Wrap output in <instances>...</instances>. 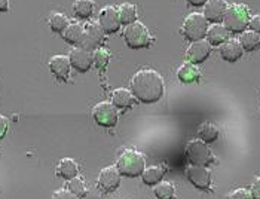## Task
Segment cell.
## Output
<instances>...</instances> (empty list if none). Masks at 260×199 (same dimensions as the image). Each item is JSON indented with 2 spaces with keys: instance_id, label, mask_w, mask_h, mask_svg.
<instances>
[{
  "instance_id": "6da1fadb",
  "label": "cell",
  "mask_w": 260,
  "mask_h": 199,
  "mask_svg": "<svg viewBox=\"0 0 260 199\" xmlns=\"http://www.w3.org/2000/svg\"><path fill=\"white\" fill-rule=\"evenodd\" d=\"M164 79L155 70H140L131 80V94L144 104L158 103L164 95Z\"/></svg>"
},
{
  "instance_id": "7a4b0ae2",
  "label": "cell",
  "mask_w": 260,
  "mask_h": 199,
  "mask_svg": "<svg viewBox=\"0 0 260 199\" xmlns=\"http://www.w3.org/2000/svg\"><path fill=\"white\" fill-rule=\"evenodd\" d=\"M116 168H118L120 176H123L126 179H136L143 174V171L146 168V160L141 153L131 150V149H126L119 155L118 162H116Z\"/></svg>"
},
{
  "instance_id": "3957f363",
  "label": "cell",
  "mask_w": 260,
  "mask_h": 199,
  "mask_svg": "<svg viewBox=\"0 0 260 199\" xmlns=\"http://www.w3.org/2000/svg\"><path fill=\"white\" fill-rule=\"evenodd\" d=\"M248 22H250L248 8L241 3H235L229 6L223 18V25L228 28L229 33H234V35L245 31V28L248 27Z\"/></svg>"
},
{
  "instance_id": "277c9868",
  "label": "cell",
  "mask_w": 260,
  "mask_h": 199,
  "mask_svg": "<svg viewBox=\"0 0 260 199\" xmlns=\"http://www.w3.org/2000/svg\"><path fill=\"white\" fill-rule=\"evenodd\" d=\"M123 40H125L126 46L131 49H143L150 45L152 38L144 24H141L140 21H134L133 24L125 25Z\"/></svg>"
},
{
  "instance_id": "5b68a950",
  "label": "cell",
  "mask_w": 260,
  "mask_h": 199,
  "mask_svg": "<svg viewBox=\"0 0 260 199\" xmlns=\"http://www.w3.org/2000/svg\"><path fill=\"white\" fill-rule=\"evenodd\" d=\"M186 156L192 165L208 167L214 162V155L211 149L202 140H192L186 147Z\"/></svg>"
},
{
  "instance_id": "8992f818",
  "label": "cell",
  "mask_w": 260,
  "mask_h": 199,
  "mask_svg": "<svg viewBox=\"0 0 260 199\" xmlns=\"http://www.w3.org/2000/svg\"><path fill=\"white\" fill-rule=\"evenodd\" d=\"M207 30H208V21L205 20V17L202 14H190L184 22H183V36L190 42H195V40H201L205 38L207 35Z\"/></svg>"
},
{
  "instance_id": "52a82bcc",
  "label": "cell",
  "mask_w": 260,
  "mask_h": 199,
  "mask_svg": "<svg viewBox=\"0 0 260 199\" xmlns=\"http://www.w3.org/2000/svg\"><path fill=\"white\" fill-rule=\"evenodd\" d=\"M94 120L104 128H113L118 123V109L113 106V103L103 101L99 103L92 110Z\"/></svg>"
},
{
  "instance_id": "ba28073f",
  "label": "cell",
  "mask_w": 260,
  "mask_h": 199,
  "mask_svg": "<svg viewBox=\"0 0 260 199\" xmlns=\"http://www.w3.org/2000/svg\"><path fill=\"white\" fill-rule=\"evenodd\" d=\"M104 35L106 33L103 31L99 22H88V24H85V33H83V38H82L78 46H82L86 51L94 52L95 49L101 48Z\"/></svg>"
},
{
  "instance_id": "9c48e42d",
  "label": "cell",
  "mask_w": 260,
  "mask_h": 199,
  "mask_svg": "<svg viewBox=\"0 0 260 199\" xmlns=\"http://www.w3.org/2000/svg\"><path fill=\"white\" fill-rule=\"evenodd\" d=\"M120 177L122 176L119 174L116 167H106L99 174L97 186L101 192H106V193L115 192L120 186Z\"/></svg>"
},
{
  "instance_id": "30bf717a",
  "label": "cell",
  "mask_w": 260,
  "mask_h": 199,
  "mask_svg": "<svg viewBox=\"0 0 260 199\" xmlns=\"http://www.w3.org/2000/svg\"><path fill=\"white\" fill-rule=\"evenodd\" d=\"M187 180L200 190H208L211 186V173L202 165H190L186 170Z\"/></svg>"
},
{
  "instance_id": "8fae6325",
  "label": "cell",
  "mask_w": 260,
  "mask_h": 199,
  "mask_svg": "<svg viewBox=\"0 0 260 199\" xmlns=\"http://www.w3.org/2000/svg\"><path fill=\"white\" fill-rule=\"evenodd\" d=\"M99 24L103 28V31L106 35H115L118 33L120 28V20L119 14H118V9L113 8V6H106L103 8L100 12V17H99Z\"/></svg>"
},
{
  "instance_id": "7c38bea8",
  "label": "cell",
  "mask_w": 260,
  "mask_h": 199,
  "mask_svg": "<svg viewBox=\"0 0 260 199\" xmlns=\"http://www.w3.org/2000/svg\"><path fill=\"white\" fill-rule=\"evenodd\" d=\"M91 51H86L82 46H76L70 51L69 60H70V65L72 69H75L79 73H85L91 69V65L94 64V58H92Z\"/></svg>"
},
{
  "instance_id": "4fadbf2b",
  "label": "cell",
  "mask_w": 260,
  "mask_h": 199,
  "mask_svg": "<svg viewBox=\"0 0 260 199\" xmlns=\"http://www.w3.org/2000/svg\"><path fill=\"white\" fill-rule=\"evenodd\" d=\"M210 54H211V45L207 40H195L190 43L186 52V60L192 64H201L210 57Z\"/></svg>"
},
{
  "instance_id": "5bb4252c",
  "label": "cell",
  "mask_w": 260,
  "mask_h": 199,
  "mask_svg": "<svg viewBox=\"0 0 260 199\" xmlns=\"http://www.w3.org/2000/svg\"><path fill=\"white\" fill-rule=\"evenodd\" d=\"M228 3L226 0H208L204 5V17L205 20L211 24H219L224 18V14L228 11Z\"/></svg>"
},
{
  "instance_id": "9a60e30c",
  "label": "cell",
  "mask_w": 260,
  "mask_h": 199,
  "mask_svg": "<svg viewBox=\"0 0 260 199\" xmlns=\"http://www.w3.org/2000/svg\"><path fill=\"white\" fill-rule=\"evenodd\" d=\"M49 70L51 73L61 82H67L70 79V72H72V65L70 60L66 55H55L49 60Z\"/></svg>"
},
{
  "instance_id": "2e32d148",
  "label": "cell",
  "mask_w": 260,
  "mask_h": 199,
  "mask_svg": "<svg viewBox=\"0 0 260 199\" xmlns=\"http://www.w3.org/2000/svg\"><path fill=\"white\" fill-rule=\"evenodd\" d=\"M220 46L221 58L224 61H228V62L238 61L242 57V54H244V49L241 46L240 40L237 39H228L224 43H221Z\"/></svg>"
},
{
  "instance_id": "e0dca14e",
  "label": "cell",
  "mask_w": 260,
  "mask_h": 199,
  "mask_svg": "<svg viewBox=\"0 0 260 199\" xmlns=\"http://www.w3.org/2000/svg\"><path fill=\"white\" fill-rule=\"evenodd\" d=\"M205 38H207V42L211 46H220L221 43H224L226 40L229 39V31L220 22L219 24H213V25L208 27Z\"/></svg>"
},
{
  "instance_id": "ac0fdd59",
  "label": "cell",
  "mask_w": 260,
  "mask_h": 199,
  "mask_svg": "<svg viewBox=\"0 0 260 199\" xmlns=\"http://www.w3.org/2000/svg\"><path fill=\"white\" fill-rule=\"evenodd\" d=\"M79 174V165L78 162L72 158H64L57 165V176L62 180H72L78 177Z\"/></svg>"
},
{
  "instance_id": "d6986e66",
  "label": "cell",
  "mask_w": 260,
  "mask_h": 199,
  "mask_svg": "<svg viewBox=\"0 0 260 199\" xmlns=\"http://www.w3.org/2000/svg\"><path fill=\"white\" fill-rule=\"evenodd\" d=\"M112 103L116 109L119 110H128L133 107L134 104V95L131 94V91L125 89V88H119V89H115L113 94H112Z\"/></svg>"
},
{
  "instance_id": "ffe728a7",
  "label": "cell",
  "mask_w": 260,
  "mask_h": 199,
  "mask_svg": "<svg viewBox=\"0 0 260 199\" xmlns=\"http://www.w3.org/2000/svg\"><path fill=\"white\" fill-rule=\"evenodd\" d=\"M85 33V24L82 22H70L66 30L62 31V39L66 40L70 45H79L80 40L83 38Z\"/></svg>"
},
{
  "instance_id": "44dd1931",
  "label": "cell",
  "mask_w": 260,
  "mask_h": 199,
  "mask_svg": "<svg viewBox=\"0 0 260 199\" xmlns=\"http://www.w3.org/2000/svg\"><path fill=\"white\" fill-rule=\"evenodd\" d=\"M164 176H165V167H162V165H153V167L144 168V171L141 174V179H143L144 184L155 186L159 181H162Z\"/></svg>"
},
{
  "instance_id": "7402d4cb",
  "label": "cell",
  "mask_w": 260,
  "mask_h": 199,
  "mask_svg": "<svg viewBox=\"0 0 260 199\" xmlns=\"http://www.w3.org/2000/svg\"><path fill=\"white\" fill-rule=\"evenodd\" d=\"M177 76L183 83H193V82H198L201 79V72L198 70V67H195V64L184 62L179 69Z\"/></svg>"
},
{
  "instance_id": "603a6c76",
  "label": "cell",
  "mask_w": 260,
  "mask_h": 199,
  "mask_svg": "<svg viewBox=\"0 0 260 199\" xmlns=\"http://www.w3.org/2000/svg\"><path fill=\"white\" fill-rule=\"evenodd\" d=\"M240 43L244 51L253 52L260 48V35L250 30V31H242L240 36Z\"/></svg>"
},
{
  "instance_id": "cb8c5ba5",
  "label": "cell",
  "mask_w": 260,
  "mask_h": 199,
  "mask_svg": "<svg viewBox=\"0 0 260 199\" xmlns=\"http://www.w3.org/2000/svg\"><path fill=\"white\" fill-rule=\"evenodd\" d=\"M73 14L79 20H88L94 14V2L92 0H75Z\"/></svg>"
},
{
  "instance_id": "d4e9b609",
  "label": "cell",
  "mask_w": 260,
  "mask_h": 199,
  "mask_svg": "<svg viewBox=\"0 0 260 199\" xmlns=\"http://www.w3.org/2000/svg\"><path fill=\"white\" fill-rule=\"evenodd\" d=\"M118 14H119L120 24L123 25L133 24L134 21H137V6L133 3H122L118 8Z\"/></svg>"
},
{
  "instance_id": "484cf974",
  "label": "cell",
  "mask_w": 260,
  "mask_h": 199,
  "mask_svg": "<svg viewBox=\"0 0 260 199\" xmlns=\"http://www.w3.org/2000/svg\"><path fill=\"white\" fill-rule=\"evenodd\" d=\"M198 136H200V140H202L204 143H213L219 139V128L214 123L205 122L200 126Z\"/></svg>"
},
{
  "instance_id": "4316f807",
  "label": "cell",
  "mask_w": 260,
  "mask_h": 199,
  "mask_svg": "<svg viewBox=\"0 0 260 199\" xmlns=\"http://www.w3.org/2000/svg\"><path fill=\"white\" fill-rule=\"evenodd\" d=\"M48 24H49V28L54 31V33H62L66 30V27L70 24L67 17L61 12H52L48 18Z\"/></svg>"
},
{
  "instance_id": "83f0119b",
  "label": "cell",
  "mask_w": 260,
  "mask_h": 199,
  "mask_svg": "<svg viewBox=\"0 0 260 199\" xmlns=\"http://www.w3.org/2000/svg\"><path fill=\"white\" fill-rule=\"evenodd\" d=\"M153 193L158 199H173L176 189L170 181H159L158 184H155Z\"/></svg>"
},
{
  "instance_id": "f1b7e54d",
  "label": "cell",
  "mask_w": 260,
  "mask_h": 199,
  "mask_svg": "<svg viewBox=\"0 0 260 199\" xmlns=\"http://www.w3.org/2000/svg\"><path fill=\"white\" fill-rule=\"evenodd\" d=\"M67 187H69V190H70L72 193H75L79 199L83 198V196H86V193H88L86 184H85V181L80 179V177H75V179L69 180Z\"/></svg>"
},
{
  "instance_id": "f546056e",
  "label": "cell",
  "mask_w": 260,
  "mask_h": 199,
  "mask_svg": "<svg viewBox=\"0 0 260 199\" xmlns=\"http://www.w3.org/2000/svg\"><path fill=\"white\" fill-rule=\"evenodd\" d=\"M92 58H94V64H95V67H97L99 70H104V69L107 67V64H109V61H110V54H109V51H107V49H104V48H99V49H95V51H94Z\"/></svg>"
},
{
  "instance_id": "4dcf8cb0",
  "label": "cell",
  "mask_w": 260,
  "mask_h": 199,
  "mask_svg": "<svg viewBox=\"0 0 260 199\" xmlns=\"http://www.w3.org/2000/svg\"><path fill=\"white\" fill-rule=\"evenodd\" d=\"M228 199H251V193L244 187H238L228 195Z\"/></svg>"
},
{
  "instance_id": "1f68e13d",
  "label": "cell",
  "mask_w": 260,
  "mask_h": 199,
  "mask_svg": "<svg viewBox=\"0 0 260 199\" xmlns=\"http://www.w3.org/2000/svg\"><path fill=\"white\" fill-rule=\"evenodd\" d=\"M52 199H79L75 193H72L70 190L67 189H60L57 190L54 195H52Z\"/></svg>"
},
{
  "instance_id": "d6a6232c",
  "label": "cell",
  "mask_w": 260,
  "mask_h": 199,
  "mask_svg": "<svg viewBox=\"0 0 260 199\" xmlns=\"http://www.w3.org/2000/svg\"><path fill=\"white\" fill-rule=\"evenodd\" d=\"M248 27H250L253 31H256V33H259L260 35V15L251 17V18H250V22H248Z\"/></svg>"
},
{
  "instance_id": "836d02e7",
  "label": "cell",
  "mask_w": 260,
  "mask_h": 199,
  "mask_svg": "<svg viewBox=\"0 0 260 199\" xmlns=\"http://www.w3.org/2000/svg\"><path fill=\"white\" fill-rule=\"evenodd\" d=\"M250 193H251V199H260V177L256 179V181L253 183Z\"/></svg>"
},
{
  "instance_id": "e575fe53",
  "label": "cell",
  "mask_w": 260,
  "mask_h": 199,
  "mask_svg": "<svg viewBox=\"0 0 260 199\" xmlns=\"http://www.w3.org/2000/svg\"><path fill=\"white\" fill-rule=\"evenodd\" d=\"M8 132V119L5 116H0V140L5 139Z\"/></svg>"
},
{
  "instance_id": "d590c367",
  "label": "cell",
  "mask_w": 260,
  "mask_h": 199,
  "mask_svg": "<svg viewBox=\"0 0 260 199\" xmlns=\"http://www.w3.org/2000/svg\"><path fill=\"white\" fill-rule=\"evenodd\" d=\"M208 0H187V3L190 6H195V8H200V6H204Z\"/></svg>"
},
{
  "instance_id": "8d00e7d4",
  "label": "cell",
  "mask_w": 260,
  "mask_h": 199,
  "mask_svg": "<svg viewBox=\"0 0 260 199\" xmlns=\"http://www.w3.org/2000/svg\"><path fill=\"white\" fill-rule=\"evenodd\" d=\"M9 11V0H0V12Z\"/></svg>"
}]
</instances>
